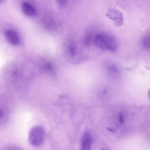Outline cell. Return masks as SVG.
Returning <instances> with one entry per match:
<instances>
[{
  "label": "cell",
  "mask_w": 150,
  "mask_h": 150,
  "mask_svg": "<svg viewBox=\"0 0 150 150\" xmlns=\"http://www.w3.org/2000/svg\"><path fill=\"white\" fill-rule=\"evenodd\" d=\"M95 43L98 48L103 50H108L114 52L117 48V44L112 37L105 34L97 35L95 39Z\"/></svg>",
  "instance_id": "cell-1"
},
{
  "label": "cell",
  "mask_w": 150,
  "mask_h": 150,
  "mask_svg": "<svg viewBox=\"0 0 150 150\" xmlns=\"http://www.w3.org/2000/svg\"><path fill=\"white\" fill-rule=\"evenodd\" d=\"M45 136L43 129L39 126L33 127L30 130L29 134V141L32 145L37 146L43 142Z\"/></svg>",
  "instance_id": "cell-2"
},
{
  "label": "cell",
  "mask_w": 150,
  "mask_h": 150,
  "mask_svg": "<svg viewBox=\"0 0 150 150\" xmlns=\"http://www.w3.org/2000/svg\"><path fill=\"white\" fill-rule=\"evenodd\" d=\"M106 16L112 20L114 25L117 27L122 26L123 23V17L122 13L118 10L109 8L106 14Z\"/></svg>",
  "instance_id": "cell-3"
},
{
  "label": "cell",
  "mask_w": 150,
  "mask_h": 150,
  "mask_svg": "<svg viewBox=\"0 0 150 150\" xmlns=\"http://www.w3.org/2000/svg\"><path fill=\"white\" fill-rule=\"evenodd\" d=\"M93 138L92 134L88 132H85L82 137L81 142L82 149L90 150L93 143Z\"/></svg>",
  "instance_id": "cell-4"
},
{
  "label": "cell",
  "mask_w": 150,
  "mask_h": 150,
  "mask_svg": "<svg viewBox=\"0 0 150 150\" xmlns=\"http://www.w3.org/2000/svg\"><path fill=\"white\" fill-rule=\"evenodd\" d=\"M5 37L7 40L11 44L17 45L19 43L20 39L17 33L11 30H8L5 33Z\"/></svg>",
  "instance_id": "cell-5"
},
{
  "label": "cell",
  "mask_w": 150,
  "mask_h": 150,
  "mask_svg": "<svg viewBox=\"0 0 150 150\" xmlns=\"http://www.w3.org/2000/svg\"><path fill=\"white\" fill-rule=\"evenodd\" d=\"M21 9L23 13L28 16L33 17L36 14V10L34 7L26 2L22 4Z\"/></svg>",
  "instance_id": "cell-6"
},
{
  "label": "cell",
  "mask_w": 150,
  "mask_h": 150,
  "mask_svg": "<svg viewBox=\"0 0 150 150\" xmlns=\"http://www.w3.org/2000/svg\"><path fill=\"white\" fill-rule=\"evenodd\" d=\"M44 22L46 26L48 28H53L55 27V24L50 17H48L45 18Z\"/></svg>",
  "instance_id": "cell-7"
},
{
  "label": "cell",
  "mask_w": 150,
  "mask_h": 150,
  "mask_svg": "<svg viewBox=\"0 0 150 150\" xmlns=\"http://www.w3.org/2000/svg\"><path fill=\"white\" fill-rule=\"evenodd\" d=\"M75 45L72 42L70 43L68 46V51L70 55L72 57L75 55Z\"/></svg>",
  "instance_id": "cell-8"
},
{
  "label": "cell",
  "mask_w": 150,
  "mask_h": 150,
  "mask_svg": "<svg viewBox=\"0 0 150 150\" xmlns=\"http://www.w3.org/2000/svg\"><path fill=\"white\" fill-rule=\"evenodd\" d=\"M143 44L145 47L150 48V36L147 37L144 39Z\"/></svg>",
  "instance_id": "cell-9"
},
{
  "label": "cell",
  "mask_w": 150,
  "mask_h": 150,
  "mask_svg": "<svg viewBox=\"0 0 150 150\" xmlns=\"http://www.w3.org/2000/svg\"><path fill=\"white\" fill-rule=\"evenodd\" d=\"M92 38L90 35L87 36L85 38L84 44L86 45H89L91 42Z\"/></svg>",
  "instance_id": "cell-10"
},
{
  "label": "cell",
  "mask_w": 150,
  "mask_h": 150,
  "mask_svg": "<svg viewBox=\"0 0 150 150\" xmlns=\"http://www.w3.org/2000/svg\"><path fill=\"white\" fill-rule=\"evenodd\" d=\"M108 69L109 71L115 72L116 73L118 72V70L114 65H112L108 67L107 68Z\"/></svg>",
  "instance_id": "cell-11"
},
{
  "label": "cell",
  "mask_w": 150,
  "mask_h": 150,
  "mask_svg": "<svg viewBox=\"0 0 150 150\" xmlns=\"http://www.w3.org/2000/svg\"><path fill=\"white\" fill-rule=\"evenodd\" d=\"M67 0H57L58 5L61 7H64L66 4Z\"/></svg>",
  "instance_id": "cell-12"
},
{
  "label": "cell",
  "mask_w": 150,
  "mask_h": 150,
  "mask_svg": "<svg viewBox=\"0 0 150 150\" xmlns=\"http://www.w3.org/2000/svg\"><path fill=\"white\" fill-rule=\"evenodd\" d=\"M119 120L120 122L123 123L124 122V117L122 113H119L118 115Z\"/></svg>",
  "instance_id": "cell-13"
},
{
  "label": "cell",
  "mask_w": 150,
  "mask_h": 150,
  "mask_svg": "<svg viewBox=\"0 0 150 150\" xmlns=\"http://www.w3.org/2000/svg\"><path fill=\"white\" fill-rule=\"evenodd\" d=\"M148 95L149 97V99H150V89H149V91H148Z\"/></svg>",
  "instance_id": "cell-14"
},
{
  "label": "cell",
  "mask_w": 150,
  "mask_h": 150,
  "mask_svg": "<svg viewBox=\"0 0 150 150\" xmlns=\"http://www.w3.org/2000/svg\"></svg>",
  "instance_id": "cell-15"
},
{
  "label": "cell",
  "mask_w": 150,
  "mask_h": 150,
  "mask_svg": "<svg viewBox=\"0 0 150 150\" xmlns=\"http://www.w3.org/2000/svg\"></svg>",
  "instance_id": "cell-16"
}]
</instances>
